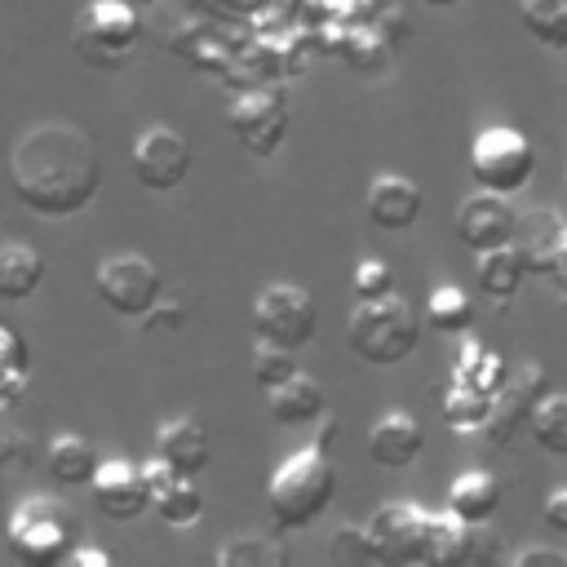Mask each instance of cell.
<instances>
[{"label":"cell","instance_id":"44dd1931","mask_svg":"<svg viewBox=\"0 0 567 567\" xmlns=\"http://www.w3.org/2000/svg\"><path fill=\"white\" fill-rule=\"evenodd\" d=\"M447 509L461 514V518L474 523V527L492 523L496 509H501V483H496V474H487V470H465V474H456L452 487H447Z\"/></svg>","mask_w":567,"mask_h":567},{"label":"cell","instance_id":"1f68e13d","mask_svg":"<svg viewBox=\"0 0 567 567\" xmlns=\"http://www.w3.org/2000/svg\"><path fill=\"white\" fill-rule=\"evenodd\" d=\"M292 372H301L297 368V350H284V346H270V341L252 346V381H257V390H275Z\"/></svg>","mask_w":567,"mask_h":567},{"label":"cell","instance_id":"5b68a950","mask_svg":"<svg viewBox=\"0 0 567 567\" xmlns=\"http://www.w3.org/2000/svg\"><path fill=\"white\" fill-rule=\"evenodd\" d=\"M75 58L89 71H120L142 44V18L133 0H89L75 18Z\"/></svg>","mask_w":567,"mask_h":567},{"label":"cell","instance_id":"52a82bcc","mask_svg":"<svg viewBox=\"0 0 567 567\" xmlns=\"http://www.w3.org/2000/svg\"><path fill=\"white\" fill-rule=\"evenodd\" d=\"M252 337L284 346V350H306L319 337V301L310 297V288L301 284H266L252 297Z\"/></svg>","mask_w":567,"mask_h":567},{"label":"cell","instance_id":"d6a6232c","mask_svg":"<svg viewBox=\"0 0 567 567\" xmlns=\"http://www.w3.org/2000/svg\"><path fill=\"white\" fill-rule=\"evenodd\" d=\"M456 377L478 385V390H492V394L505 385V368L487 346H465V354L456 359Z\"/></svg>","mask_w":567,"mask_h":567},{"label":"cell","instance_id":"8d00e7d4","mask_svg":"<svg viewBox=\"0 0 567 567\" xmlns=\"http://www.w3.org/2000/svg\"><path fill=\"white\" fill-rule=\"evenodd\" d=\"M509 567H567L563 549H545V545H527L518 554H509Z\"/></svg>","mask_w":567,"mask_h":567},{"label":"cell","instance_id":"ffe728a7","mask_svg":"<svg viewBox=\"0 0 567 567\" xmlns=\"http://www.w3.org/2000/svg\"><path fill=\"white\" fill-rule=\"evenodd\" d=\"M474 275H478V288L492 297V301H509L523 279H527V261H523V248L509 239V244H496V248H483L474 252Z\"/></svg>","mask_w":567,"mask_h":567},{"label":"cell","instance_id":"7a4b0ae2","mask_svg":"<svg viewBox=\"0 0 567 567\" xmlns=\"http://www.w3.org/2000/svg\"><path fill=\"white\" fill-rule=\"evenodd\" d=\"M332 496H337V470H332L323 443L288 452L266 487V505H270V518L279 532L310 527L319 514H328Z\"/></svg>","mask_w":567,"mask_h":567},{"label":"cell","instance_id":"cb8c5ba5","mask_svg":"<svg viewBox=\"0 0 567 567\" xmlns=\"http://www.w3.org/2000/svg\"><path fill=\"white\" fill-rule=\"evenodd\" d=\"M44 461H49L53 483H62V487H89L102 456L93 452L89 439H80V434H58V439L49 443V456H44Z\"/></svg>","mask_w":567,"mask_h":567},{"label":"cell","instance_id":"5bb4252c","mask_svg":"<svg viewBox=\"0 0 567 567\" xmlns=\"http://www.w3.org/2000/svg\"><path fill=\"white\" fill-rule=\"evenodd\" d=\"M545 394V368L540 363H523L505 377V385L496 390V403H492V416H487V434L496 443H509L518 430H527L532 421V408L540 403Z\"/></svg>","mask_w":567,"mask_h":567},{"label":"cell","instance_id":"f35d334b","mask_svg":"<svg viewBox=\"0 0 567 567\" xmlns=\"http://www.w3.org/2000/svg\"><path fill=\"white\" fill-rule=\"evenodd\" d=\"M545 527H554V532H567V487H554L549 496H545Z\"/></svg>","mask_w":567,"mask_h":567},{"label":"cell","instance_id":"4dcf8cb0","mask_svg":"<svg viewBox=\"0 0 567 567\" xmlns=\"http://www.w3.org/2000/svg\"><path fill=\"white\" fill-rule=\"evenodd\" d=\"M492 403H496L492 390H478V385H470V381L456 377L452 390H447V399H443V416L452 421V430H478V425H487Z\"/></svg>","mask_w":567,"mask_h":567},{"label":"cell","instance_id":"d590c367","mask_svg":"<svg viewBox=\"0 0 567 567\" xmlns=\"http://www.w3.org/2000/svg\"><path fill=\"white\" fill-rule=\"evenodd\" d=\"M31 439L18 430V425H4L0 421V465H31Z\"/></svg>","mask_w":567,"mask_h":567},{"label":"cell","instance_id":"e0dca14e","mask_svg":"<svg viewBox=\"0 0 567 567\" xmlns=\"http://www.w3.org/2000/svg\"><path fill=\"white\" fill-rule=\"evenodd\" d=\"M155 456H164L177 474L199 478L213 461V439L195 416H173L155 430Z\"/></svg>","mask_w":567,"mask_h":567},{"label":"cell","instance_id":"8fae6325","mask_svg":"<svg viewBox=\"0 0 567 567\" xmlns=\"http://www.w3.org/2000/svg\"><path fill=\"white\" fill-rule=\"evenodd\" d=\"M226 124H230L235 142H239L248 155L270 159V155L284 146V137H288V102H284V93H275V89H248V93H239V97L230 102Z\"/></svg>","mask_w":567,"mask_h":567},{"label":"cell","instance_id":"83f0119b","mask_svg":"<svg viewBox=\"0 0 567 567\" xmlns=\"http://www.w3.org/2000/svg\"><path fill=\"white\" fill-rule=\"evenodd\" d=\"M425 323H430L434 332H447V337L470 332V323H474V301H470V292H461L456 284H439V288L425 297Z\"/></svg>","mask_w":567,"mask_h":567},{"label":"cell","instance_id":"ac0fdd59","mask_svg":"<svg viewBox=\"0 0 567 567\" xmlns=\"http://www.w3.org/2000/svg\"><path fill=\"white\" fill-rule=\"evenodd\" d=\"M478 527L465 523L461 514H425V563L430 567H456V563H478Z\"/></svg>","mask_w":567,"mask_h":567},{"label":"cell","instance_id":"3957f363","mask_svg":"<svg viewBox=\"0 0 567 567\" xmlns=\"http://www.w3.org/2000/svg\"><path fill=\"white\" fill-rule=\"evenodd\" d=\"M416 341H421V319L399 292H385V297H372V301H354V310L346 319L350 354L372 363V368H394V363L412 359Z\"/></svg>","mask_w":567,"mask_h":567},{"label":"cell","instance_id":"ba28073f","mask_svg":"<svg viewBox=\"0 0 567 567\" xmlns=\"http://www.w3.org/2000/svg\"><path fill=\"white\" fill-rule=\"evenodd\" d=\"M93 292L120 319H146L164 297V275L142 252H111L93 270Z\"/></svg>","mask_w":567,"mask_h":567},{"label":"cell","instance_id":"74e56055","mask_svg":"<svg viewBox=\"0 0 567 567\" xmlns=\"http://www.w3.org/2000/svg\"><path fill=\"white\" fill-rule=\"evenodd\" d=\"M328 9H332L346 27H368V18L377 13V0H328Z\"/></svg>","mask_w":567,"mask_h":567},{"label":"cell","instance_id":"6da1fadb","mask_svg":"<svg viewBox=\"0 0 567 567\" xmlns=\"http://www.w3.org/2000/svg\"><path fill=\"white\" fill-rule=\"evenodd\" d=\"M9 186L44 221L75 217L102 190V151L71 120H40L9 146Z\"/></svg>","mask_w":567,"mask_h":567},{"label":"cell","instance_id":"484cf974","mask_svg":"<svg viewBox=\"0 0 567 567\" xmlns=\"http://www.w3.org/2000/svg\"><path fill=\"white\" fill-rule=\"evenodd\" d=\"M151 509L159 514V523L164 527H173V532H186V527H195L199 518H204V496H199V487H195V478H186V474H177L155 501H151Z\"/></svg>","mask_w":567,"mask_h":567},{"label":"cell","instance_id":"30bf717a","mask_svg":"<svg viewBox=\"0 0 567 567\" xmlns=\"http://www.w3.org/2000/svg\"><path fill=\"white\" fill-rule=\"evenodd\" d=\"M368 532V549L372 563L385 567H408V563H425V509L412 501H385L372 509V518L363 523Z\"/></svg>","mask_w":567,"mask_h":567},{"label":"cell","instance_id":"d6986e66","mask_svg":"<svg viewBox=\"0 0 567 567\" xmlns=\"http://www.w3.org/2000/svg\"><path fill=\"white\" fill-rule=\"evenodd\" d=\"M266 408L279 425H310L328 412V394L310 372H292L284 385L266 390Z\"/></svg>","mask_w":567,"mask_h":567},{"label":"cell","instance_id":"e575fe53","mask_svg":"<svg viewBox=\"0 0 567 567\" xmlns=\"http://www.w3.org/2000/svg\"><path fill=\"white\" fill-rule=\"evenodd\" d=\"M328 558L337 563V567H363V563H372V549H368V532L363 527H337L332 532V545H328Z\"/></svg>","mask_w":567,"mask_h":567},{"label":"cell","instance_id":"4316f807","mask_svg":"<svg viewBox=\"0 0 567 567\" xmlns=\"http://www.w3.org/2000/svg\"><path fill=\"white\" fill-rule=\"evenodd\" d=\"M518 22L540 49H567V0H518Z\"/></svg>","mask_w":567,"mask_h":567},{"label":"cell","instance_id":"9c48e42d","mask_svg":"<svg viewBox=\"0 0 567 567\" xmlns=\"http://www.w3.org/2000/svg\"><path fill=\"white\" fill-rule=\"evenodd\" d=\"M128 164H133V177H137L146 190L164 195V190H177V186L190 177L195 151H190V142H186L177 128L151 124V128H142V133L133 137Z\"/></svg>","mask_w":567,"mask_h":567},{"label":"cell","instance_id":"60d3db41","mask_svg":"<svg viewBox=\"0 0 567 567\" xmlns=\"http://www.w3.org/2000/svg\"><path fill=\"white\" fill-rule=\"evenodd\" d=\"M549 279L567 292V226H563V239H558V248H554V266H549Z\"/></svg>","mask_w":567,"mask_h":567},{"label":"cell","instance_id":"b9f144b4","mask_svg":"<svg viewBox=\"0 0 567 567\" xmlns=\"http://www.w3.org/2000/svg\"><path fill=\"white\" fill-rule=\"evenodd\" d=\"M421 4H430V9H452V4H461V0H421Z\"/></svg>","mask_w":567,"mask_h":567},{"label":"cell","instance_id":"d4e9b609","mask_svg":"<svg viewBox=\"0 0 567 567\" xmlns=\"http://www.w3.org/2000/svg\"><path fill=\"white\" fill-rule=\"evenodd\" d=\"M27 381H31V354H27V341L0 323V416H9L22 394H27Z\"/></svg>","mask_w":567,"mask_h":567},{"label":"cell","instance_id":"8992f818","mask_svg":"<svg viewBox=\"0 0 567 567\" xmlns=\"http://www.w3.org/2000/svg\"><path fill=\"white\" fill-rule=\"evenodd\" d=\"M465 164H470V177L496 195H518L536 177V151H532L527 133H518L509 124H492V128L474 133Z\"/></svg>","mask_w":567,"mask_h":567},{"label":"cell","instance_id":"f1b7e54d","mask_svg":"<svg viewBox=\"0 0 567 567\" xmlns=\"http://www.w3.org/2000/svg\"><path fill=\"white\" fill-rule=\"evenodd\" d=\"M217 567H288V549L261 532H239L217 549Z\"/></svg>","mask_w":567,"mask_h":567},{"label":"cell","instance_id":"2e32d148","mask_svg":"<svg viewBox=\"0 0 567 567\" xmlns=\"http://www.w3.org/2000/svg\"><path fill=\"white\" fill-rule=\"evenodd\" d=\"M425 452V430L412 412H385L368 430V456L381 470H408Z\"/></svg>","mask_w":567,"mask_h":567},{"label":"cell","instance_id":"ee69618b","mask_svg":"<svg viewBox=\"0 0 567 567\" xmlns=\"http://www.w3.org/2000/svg\"><path fill=\"white\" fill-rule=\"evenodd\" d=\"M563 182H567V177H563Z\"/></svg>","mask_w":567,"mask_h":567},{"label":"cell","instance_id":"9a60e30c","mask_svg":"<svg viewBox=\"0 0 567 567\" xmlns=\"http://www.w3.org/2000/svg\"><path fill=\"white\" fill-rule=\"evenodd\" d=\"M363 208H368L372 226H381V230H408V226L421 221L425 190H421L408 173H377V177L368 182Z\"/></svg>","mask_w":567,"mask_h":567},{"label":"cell","instance_id":"7c38bea8","mask_svg":"<svg viewBox=\"0 0 567 567\" xmlns=\"http://www.w3.org/2000/svg\"><path fill=\"white\" fill-rule=\"evenodd\" d=\"M518 230V213L509 204V195H496V190H474L456 204V235L465 248L483 252V248H496V244H509Z\"/></svg>","mask_w":567,"mask_h":567},{"label":"cell","instance_id":"4fadbf2b","mask_svg":"<svg viewBox=\"0 0 567 567\" xmlns=\"http://www.w3.org/2000/svg\"><path fill=\"white\" fill-rule=\"evenodd\" d=\"M93 492V505L115 518V523H133L137 514L151 509V492H146V478H142V465L124 461V456H111V461H97V474L89 483Z\"/></svg>","mask_w":567,"mask_h":567},{"label":"cell","instance_id":"7bdbcfd3","mask_svg":"<svg viewBox=\"0 0 567 567\" xmlns=\"http://www.w3.org/2000/svg\"><path fill=\"white\" fill-rule=\"evenodd\" d=\"M133 4H155V0H133Z\"/></svg>","mask_w":567,"mask_h":567},{"label":"cell","instance_id":"7402d4cb","mask_svg":"<svg viewBox=\"0 0 567 567\" xmlns=\"http://www.w3.org/2000/svg\"><path fill=\"white\" fill-rule=\"evenodd\" d=\"M44 284V257L27 239L0 244V301H27Z\"/></svg>","mask_w":567,"mask_h":567},{"label":"cell","instance_id":"603a6c76","mask_svg":"<svg viewBox=\"0 0 567 567\" xmlns=\"http://www.w3.org/2000/svg\"><path fill=\"white\" fill-rule=\"evenodd\" d=\"M563 239V217L554 208H536L527 217H518V230H514V244L523 248V261H527V275H545L549 279V266H554V248Z\"/></svg>","mask_w":567,"mask_h":567},{"label":"cell","instance_id":"836d02e7","mask_svg":"<svg viewBox=\"0 0 567 567\" xmlns=\"http://www.w3.org/2000/svg\"><path fill=\"white\" fill-rule=\"evenodd\" d=\"M350 288H354V301H372V297L394 292V275H390V266L381 257H363L354 266V275H350Z\"/></svg>","mask_w":567,"mask_h":567},{"label":"cell","instance_id":"f546056e","mask_svg":"<svg viewBox=\"0 0 567 567\" xmlns=\"http://www.w3.org/2000/svg\"><path fill=\"white\" fill-rule=\"evenodd\" d=\"M527 430H532V439H536L545 452L567 456V394L545 390V394H540V403L532 408Z\"/></svg>","mask_w":567,"mask_h":567},{"label":"cell","instance_id":"277c9868","mask_svg":"<svg viewBox=\"0 0 567 567\" xmlns=\"http://www.w3.org/2000/svg\"><path fill=\"white\" fill-rule=\"evenodd\" d=\"M4 545L27 567H58L75 549V514L58 496H27L4 518Z\"/></svg>","mask_w":567,"mask_h":567},{"label":"cell","instance_id":"ab89813d","mask_svg":"<svg viewBox=\"0 0 567 567\" xmlns=\"http://www.w3.org/2000/svg\"><path fill=\"white\" fill-rule=\"evenodd\" d=\"M66 563L71 567H111V554L106 549H71Z\"/></svg>","mask_w":567,"mask_h":567}]
</instances>
